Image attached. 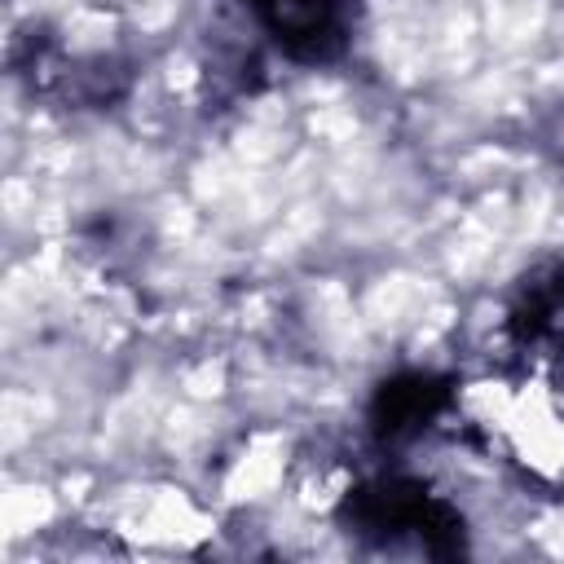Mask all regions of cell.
I'll return each instance as SVG.
<instances>
[{
  "label": "cell",
  "mask_w": 564,
  "mask_h": 564,
  "mask_svg": "<svg viewBox=\"0 0 564 564\" xmlns=\"http://www.w3.org/2000/svg\"><path fill=\"white\" fill-rule=\"evenodd\" d=\"M339 520L352 538L370 546L414 542L436 560H454L467 546L463 516L441 494H432L423 480L410 476H379L348 489V498L339 502Z\"/></svg>",
  "instance_id": "1"
},
{
  "label": "cell",
  "mask_w": 564,
  "mask_h": 564,
  "mask_svg": "<svg viewBox=\"0 0 564 564\" xmlns=\"http://www.w3.org/2000/svg\"><path fill=\"white\" fill-rule=\"evenodd\" d=\"M502 339L524 370H555L564 361V260H538L520 273L507 300Z\"/></svg>",
  "instance_id": "2"
},
{
  "label": "cell",
  "mask_w": 564,
  "mask_h": 564,
  "mask_svg": "<svg viewBox=\"0 0 564 564\" xmlns=\"http://www.w3.org/2000/svg\"><path fill=\"white\" fill-rule=\"evenodd\" d=\"M247 9L291 62L326 66L344 57L352 40L357 0H247Z\"/></svg>",
  "instance_id": "3"
},
{
  "label": "cell",
  "mask_w": 564,
  "mask_h": 564,
  "mask_svg": "<svg viewBox=\"0 0 564 564\" xmlns=\"http://www.w3.org/2000/svg\"><path fill=\"white\" fill-rule=\"evenodd\" d=\"M454 405V379L436 370H401L388 375L370 397V432L379 445H405L436 427V419Z\"/></svg>",
  "instance_id": "4"
}]
</instances>
